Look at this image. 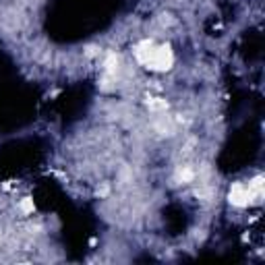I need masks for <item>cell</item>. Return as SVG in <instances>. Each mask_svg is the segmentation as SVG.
<instances>
[{
	"label": "cell",
	"instance_id": "6da1fadb",
	"mask_svg": "<svg viewBox=\"0 0 265 265\" xmlns=\"http://www.w3.org/2000/svg\"><path fill=\"white\" fill-rule=\"evenodd\" d=\"M143 66L151 73H168L174 66V52L170 44H153Z\"/></svg>",
	"mask_w": 265,
	"mask_h": 265
},
{
	"label": "cell",
	"instance_id": "7a4b0ae2",
	"mask_svg": "<svg viewBox=\"0 0 265 265\" xmlns=\"http://www.w3.org/2000/svg\"><path fill=\"white\" fill-rule=\"evenodd\" d=\"M228 201L232 207L236 209H247L253 203H259L261 199L257 197L255 193H251L247 183H241V180H236V183L230 185V191H228Z\"/></svg>",
	"mask_w": 265,
	"mask_h": 265
},
{
	"label": "cell",
	"instance_id": "3957f363",
	"mask_svg": "<svg viewBox=\"0 0 265 265\" xmlns=\"http://www.w3.org/2000/svg\"><path fill=\"white\" fill-rule=\"evenodd\" d=\"M17 212L23 216V218H29L35 214V201L33 197H29V195H25V197H21L17 201Z\"/></svg>",
	"mask_w": 265,
	"mask_h": 265
},
{
	"label": "cell",
	"instance_id": "277c9868",
	"mask_svg": "<svg viewBox=\"0 0 265 265\" xmlns=\"http://www.w3.org/2000/svg\"><path fill=\"white\" fill-rule=\"evenodd\" d=\"M83 56H85V58H100L102 56V46L87 44L85 48H83Z\"/></svg>",
	"mask_w": 265,
	"mask_h": 265
},
{
	"label": "cell",
	"instance_id": "5b68a950",
	"mask_svg": "<svg viewBox=\"0 0 265 265\" xmlns=\"http://www.w3.org/2000/svg\"><path fill=\"white\" fill-rule=\"evenodd\" d=\"M110 193H112V189H110V185H108V183H102L100 187L95 189V197H100V199H106Z\"/></svg>",
	"mask_w": 265,
	"mask_h": 265
}]
</instances>
